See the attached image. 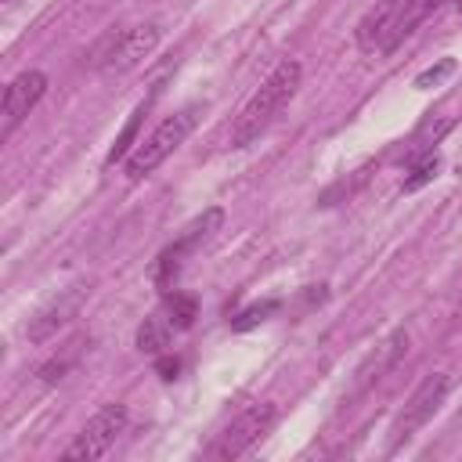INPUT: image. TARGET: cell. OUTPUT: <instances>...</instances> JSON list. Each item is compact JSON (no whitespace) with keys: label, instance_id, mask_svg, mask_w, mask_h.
Wrapping results in <instances>:
<instances>
[{"label":"cell","instance_id":"6da1fadb","mask_svg":"<svg viewBox=\"0 0 462 462\" xmlns=\"http://www.w3.org/2000/svg\"><path fill=\"white\" fill-rule=\"evenodd\" d=\"M300 79H303L300 61H289V58H285V61L260 83V90L245 101V108L235 116V123H231V148H245V144H253L260 134H267L271 123L285 112V105L296 97Z\"/></svg>","mask_w":462,"mask_h":462},{"label":"cell","instance_id":"7a4b0ae2","mask_svg":"<svg viewBox=\"0 0 462 462\" xmlns=\"http://www.w3.org/2000/svg\"><path fill=\"white\" fill-rule=\"evenodd\" d=\"M430 11V0H375V7L357 22V47L365 54H390L411 36V29Z\"/></svg>","mask_w":462,"mask_h":462},{"label":"cell","instance_id":"3957f363","mask_svg":"<svg viewBox=\"0 0 462 462\" xmlns=\"http://www.w3.org/2000/svg\"><path fill=\"white\" fill-rule=\"evenodd\" d=\"M199 119H202V105H184L180 112L166 116L144 141H137V148L126 155V173H130V180H141V177H148L155 166H162V162L188 141V134L199 126Z\"/></svg>","mask_w":462,"mask_h":462},{"label":"cell","instance_id":"277c9868","mask_svg":"<svg viewBox=\"0 0 462 462\" xmlns=\"http://www.w3.org/2000/svg\"><path fill=\"white\" fill-rule=\"evenodd\" d=\"M159 43V25L144 22V25H123V29H108L87 54V65L94 72H126L134 65H141Z\"/></svg>","mask_w":462,"mask_h":462},{"label":"cell","instance_id":"5b68a950","mask_svg":"<svg viewBox=\"0 0 462 462\" xmlns=\"http://www.w3.org/2000/svg\"><path fill=\"white\" fill-rule=\"evenodd\" d=\"M448 390H451V375H448V372L426 375V379L415 386V393L404 401L401 415L393 419V430H390V451L401 448V444H408V440H411V437H415V433L440 411Z\"/></svg>","mask_w":462,"mask_h":462},{"label":"cell","instance_id":"8992f818","mask_svg":"<svg viewBox=\"0 0 462 462\" xmlns=\"http://www.w3.org/2000/svg\"><path fill=\"white\" fill-rule=\"evenodd\" d=\"M123 430H126V408L123 404H105L97 415L87 419V426L65 448V458L69 462H94V458L108 455V448L116 444V437Z\"/></svg>","mask_w":462,"mask_h":462},{"label":"cell","instance_id":"52a82bcc","mask_svg":"<svg viewBox=\"0 0 462 462\" xmlns=\"http://www.w3.org/2000/svg\"><path fill=\"white\" fill-rule=\"evenodd\" d=\"M274 404H267V401H260V404H249L238 419H231V426L213 440V448L206 451L209 458H238V455H245L271 426H274Z\"/></svg>","mask_w":462,"mask_h":462},{"label":"cell","instance_id":"ba28073f","mask_svg":"<svg viewBox=\"0 0 462 462\" xmlns=\"http://www.w3.org/2000/svg\"><path fill=\"white\" fill-rule=\"evenodd\" d=\"M43 94H47V76L40 69H25V72H18L7 83V90H4V112H0V141H7L25 123V116L40 105Z\"/></svg>","mask_w":462,"mask_h":462},{"label":"cell","instance_id":"9c48e42d","mask_svg":"<svg viewBox=\"0 0 462 462\" xmlns=\"http://www.w3.org/2000/svg\"><path fill=\"white\" fill-rule=\"evenodd\" d=\"M220 220H224V209H206L199 220H191V224L184 227V235L159 256V263H155V282H159V285H170V282L177 278L184 256H188L195 245H202V242L220 227Z\"/></svg>","mask_w":462,"mask_h":462},{"label":"cell","instance_id":"30bf717a","mask_svg":"<svg viewBox=\"0 0 462 462\" xmlns=\"http://www.w3.org/2000/svg\"><path fill=\"white\" fill-rule=\"evenodd\" d=\"M83 300H87V289H83V285H72L69 292H61L58 300H51L43 310H36V314L29 318V325H25L29 343H43V339H51L54 332H61V328L79 314Z\"/></svg>","mask_w":462,"mask_h":462},{"label":"cell","instance_id":"8fae6325","mask_svg":"<svg viewBox=\"0 0 462 462\" xmlns=\"http://www.w3.org/2000/svg\"><path fill=\"white\" fill-rule=\"evenodd\" d=\"M408 350V332L404 328H393L361 365H357V372H354V386H350V397H357V393H365L375 379H383L393 365H397V357Z\"/></svg>","mask_w":462,"mask_h":462},{"label":"cell","instance_id":"7c38bea8","mask_svg":"<svg viewBox=\"0 0 462 462\" xmlns=\"http://www.w3.org/2000/svg\"><path fill=\"white\" fill-rule=\"evenodd\" d=\"M173 321L166 318V310L162 314H152V318H144V325L137 328V346L144 350V354H162L166 346H170V339H173Z\"/></svg>","mask_w":462,"mask_h":462},{"label":"cell","instance_id":"4fadbf2b","mask_svg":"<svg viewBox=\"0 0 462 462\" xmlns=\"http://www.w3.org/2000/svg\"><path fill=\"white\" fill-rule=\"evenodd\" d=\"M437 170H440V155H437V152L415 155L411 166H408V177H404V191H419L422 184H430V180L437 177Z\"/></svg>","mask_w":462,"mask_h":462},{"label":"cell","instance_id":"5bb4252c","mask_svg":"<svg viewBox=\"0 0 462 462\" xmlns=\"http://www.w3.org/2000/svg\"><path fill=\"white\" fill-rule=\"evenodd\" d=\"M144 112H148V105H137V108H134L130 123L123 126V134L116 137V144H112V152H108V166H116L119 159H126V155H130V148H134V137H137V126H141Z\"/></svg>","mask_w":462,"mask_h":462},{"label":"cell","instance_id":"9a60e30c","mask_svg":"<svg viewBox=\"0 0 462 462\" xmlns=\"http://www.w3.org/2000/svg\"><path fill=\"white\" fill-rule=\"evenodd\" d=\"M274 310H278V300H263V303H253V307H245L242 314H235L231 328H235V332H245V328H253V325L267 321Z\"/></svg>","mask_w":462,"mask_h":462},{"label":"cell","instance_id":"2e32d148","mask_svg":"<svg viewBox=\"0 0 462 462\" xmlns=\"http://www.w3.org/2000/svg\"><path fill=\"white\" fill-rule=\"evenodd\" d=\"M195 300L191 296H180V292H173L170 300H166V318L177 325V328H188L191 321H195Z\"/></svg>","mask_w":462,"mask_h":462},{"label":"cell","instance_id":"e0dca14e","mask_svg":"<svg viewBox=\"0 0 462 462\" xmlns=\"http://www.w3.org/2000/svg\"><path fill=\"white\" fill-rule=\"evenodd\" d=\"M451 72H455V61H451V58H444L440 65H433V69L419 72V76H415V87H419V90H430V87H437V83H440L444 76H451Z\"/></svg>","mask_w":462,"mask_h":462},{"label":"cell","instance_id":"ac0fdd59","mask_svg":"<svg viewBox=\"0 0 462 462\" xmlns=\"http://www.w3.org/2000/svg\"><path fill=\"white\" fill-rule=\"evenodd\" d=\"M61 372H65V361H51V365H43V368H40L43 383H58V379H61Z\"/></svg>","mask_w":462,"mask_h":462},{"label":"cell","instance_id":"d6986e66","mask_svg":"<svg viewBox=\"0 0 462 462\" xmlns=\"http://www.w3.org/2000/svg\"><path fill=\"white\" fill-rule=\"evenodd\" d=\"M177 368H180V361H177V357H159V372H162V379H173V375H177Z\"/></svg>","mask_w":462,"mask_h":462},{"label":"cell","instance_id":"ffe728a7","mask_svg":"<svg viewBox=\"0 0 462 462\" xmlns=\"http://www.w3.org/2000/svg\"><path fill=\"white\" fill-rule=\"evenodd\" d=\"M451 7H455V11H458V14H462V0H451Z\"/></svg>","mask_w":462,"mask_h":462}]
</instances>
